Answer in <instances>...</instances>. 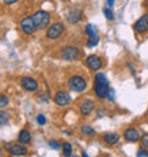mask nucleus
I'll return each mask as SVG.
<instances>
[{
  "label": "nucleus",
  "mask_w": 148,
  "mask_h": 157,
  "mask_svg": "<svg viewBox=\"0 0 148 157\" xmlns=\"http://www.w3.org/2000/svg\"><path fill=\"white\" fill-rule=\"evenodd\" d=\"M132 29H134L135 33H140V34L147 33L148 32V13L142 14V16L132 25Z\"/></svg>",
  "instance_id": "nucleus-10"
},
{
  "label": "nucleus",
  "mask_w": 148,
  "mask_h": 157,
  "mask_svg": "<svg viewBox=\"0 0 148 157\" xmlns=\"http://www.w3.org/2000/svg\"><path fill=\"white\" fill-rule=\"evenodd\" d=\"M83 19V10L81 9H73L68 12L67 14V21L70 23V25H76L78 21Z\"/></svg>",
  "instance_id": "nucleus-15"
},
{
  "label": "nucleus",
  "mask_w": 148,
  "mask_h": 157,
  "mask_svg": "<svg viewBox=\"0 0 148 157\" xmlns=\"http://www.w3.org/2000/svg\"><path fill=\"white\" fill-rule=\"evenodd\" d=\"M9 104V99L6 97V94H0V107L4 109Z\"/></svg>",
  "instance_id": "nucleus-22"
},
{
  "label": "nucleus",
  "mask_w": 148,
  "mask_h": 157,
  "mask_svg": "<svg viewBox=\"0 0 148 157\" xmlns=\"http://www.w3.org/2000/svg\"><path fill=\"white\" fill-rule=\"evenodd\" d=\"M64 32L63 23H53L46 29V39L47 40H57Z\"/></svg>",
  "instance_id": "nucleus-4"
},
{
  "label": "nucleus",
  "mask_w": 148,
  "mask_h": 157,
  "mask_svg": "<svg viewBox=\"0 0 148 157\" xmlns=\"http://www.w3.org/2000/svg\"><path fill=\"white\" fill-rule=\"evenodd\" d=\"M108 99L113 101L114 100V90H110V94H108Z\"/></svg>",
  "instance_id": "nucleus-29"
},
{
  "label": "nucleus",
  "mask_w": 148,
  "mask_h": 157,
  "mask_svg": "<svg viewBox=\"0 0 148 157\" xmlns=\"http://www.w3.org/2000/svg\"><path fill=\"white\" fill-rule=\"evenodd\" d=\"M31 17H33V21L37 30H44L50 26V14L46 10H39Z\"/></svg>",
  "instance_id": "nucleus-2"
},
{
  "label": "nucleus",
  "mask_w": 148,
  "mask_h": 157,
  "mask_svg": "<svg viewBox=\"0 0 148 157\" xmlns=\"http://www.w3.org/2000/svg\"><path fill=\"white\" fill-rule=\"evenodd\" d=\"M60 57L66 62H73V60H77L80 57V50L76 46H66L63 47L61 52H60Z\"/></svg>",
  "instance_id": "nucleus-5"
},
{
  "label": "nucleus",
  "mask_w": 148,
  "mask_h": 157,
  "mask_svg": "<svg viewBox=\"0 0 148 157\" xmlns=\"http://www.w3.org/2000/svg\"><path fill=\"white\" fill-rule=\"evenodd\" d=\"M93 90H94L95 96L98 99H108V94H110V82L108 78L105 77L104 73H97L94 77V86H93Z\"/></svg>",
  "instance_id": "nucleus-1"
},
{
  "label": "nucleus",
  "mask_w": 148,
  "mask_h": 157,
  "mask_svg": "<svg viewBox=\"0 0 148 157\" xmlns=\"http://www.w3.org/2000/svg\"><path fill=\"white\" fill-rule=\"evenodd\" d=\"M94 107H95L94 101H93L91 99H86V100H83L81 103H80L78 110H80V114H81L83 117H86V116H90L91 113H93Z\"/></svg>",
  "instance_id": "nucleus-11"
},
{
  "label": "nucleus",
  "mask_w": 148,
  "mask_h": 157,
  "mask_svg": "<svg viewBox=\"0 0 148 157\" xmlns=\"http://www.w3.org/2000/svg\"><path fill=\"white\" fill-rule=\"evenodd\" d=\"M86 64L87 67L93 71H98L103 67V59L97 56V54H90L86 57Z\"/></svg>",
  "instance_id": "nucleus-7"
},
{
  "label": "nucleus",
  "mask_w": 148,
  "mask_h": 157,
  "mask_svg": "<svg viewBox=\"0 0 148 157\" xmlns=\"http://www.w3.org/2000/svg\"><path fill=\"white\" fill-rule=\"evenodd\" d=\"M137 156L138 157H148V151L145 149H142V147H140V149H138V151H137Z\"/></svg>",
  "instance_id": "nucleus-24"
},
{
  "label": "nucleus",
  "mask_w": 148,
  "mask_h": 157,
  "mask_svg": "<svg viewBox=\"0 0 148 157\" xmlns=\"http://www.w3.org/2000/svg\"><path fill=\"white\" fill-rule=\"evenodd\" d=\"M20 29L21 32L24 34H33L34 32H36V25H34V21H33V17L31 16H27L24 17V19H21L20 20Z\"/></svg>",
  "instance_id": "nucleus-8"
},
{
  "label": "nucleus",
  "mask_w": 148,
  "mask_h": 157,
  "mask_svg": "<svg viewBox=\"0 0 148 157\" xmlns=\"http://www.w3.org/2000/svg\"><path fill=\"white\" fill-rule=\"evenodd\" d=\"M81 133L83 134H86V136H90V137H93V136H95V130L91 126H81Z\"/></svg>",
  "instance_id": "nucleus-18"
},
{
  "label": "nucleus",
  "mask_w": 148,
  "mask_h": 157,
  "mask_svg": "<svg viewBox=\"0 0 148 157\" xmlns=\"http://www.w3.org/2000/svg\"><path fill=\"white\" fill-rule=\"evenodd\" d=\"M67 86L71 91H77V93H81L87 89V80L83 76L74 75L71 76L68 80H67Z\"/></svg>",
  "instance_id": "nucleus-3"
},
{
  "label": "nucleus",
  "mask_w": 148,
  "mask_h": 157,
  "mask_svg": "<svg viewBox=\"0 0 148 157\" xmlns=\"http://www.w3.org/2000/svg\"><path fill=\"white\" fill-rule=\"evenodd\" d=\"M7 121H9V114L7 113H4V110H2V113H0V124L4 126Z\"/></svg>",
  "instance_id": "nucleus-21"
},
{
  "label": "nucleus",
  "mask_w": 148,
  "mask_h": 157,
  "mask_svg": "<svg viewBox=\"0 0 148 157\" xmlns=\"http://www.w3.org/2000/svg\"><path fill=\"white\" fill-rule=\"evenodd\" d=\"M7 151L10 156H24V154H27V147H26V144L19 143V144L9 146Z\"/></svg>",
  "instance_id": "nucleus-14"
},
{
  "label": "nucleus",
  "mask_w": 148,
  "mask_h": 157,
  "mask_svg": "<svg viewBox=\"0 0 148 157\" xmlns=\"http://www.w3.org/2000/svg\"><path fill=\"white\" fill-rule=\"evenodd\" d=\"M114 2H115V0H107V6H108V7H113Z\"/></svg>",
  "instance_id": "nucleus-30"
},
{
  "label": "nucleus",
  "mask_w": 148,
  "mask_h": 157,
  "mask_svg": "<svg viewBox=\"0 0 148 157\" xmlns=\"http://www.w3.org/2000/svg\"><path fill=\"white\" fill-rule=\"evenodd\" d=\"M123 137H124V140L128 141V143H137V141L141 140L140 133L137 132V128H134V127L125 128V132H124Z\"/></svg>",
  "instance_id": "nucleus-13"
},
{
  "label": "nucleus",
  "mask_w": 148,
  "mask_h": 157,
  "mask_svg": "<svg viewBox=\"0 0 148 157\" xmlns=\"http://www.w3.org/2000/svg\"><path fill=\"white\" fill-rule=\"evenodd\" d=\"M20 86L24 91H29V93H33L37 90L39 87V83L34 80L33 77H29V76H24V77L20 78Z\"/></svg>",
  "instance_id": "nucleus-9"
},
{
  "label": "nucleus",
  "mask_w": 148,
  "mask_h": 157,
  "mask_svg": "<svg viewBox=\"0 0 148 157\" xmlns=\"http://www.w3.org/2000/svg\"><path fill=\"white\" fill-rule=\"evenodd\" d=\"M141 143H142V146H144V147H147V149H148V133L142 134V137H141Z\"/></svg>",
  "instance_id": "nucleus-25"
},
{
  "label": "nucleus",
  "mask_w": 148,
  "mask_h": 157,
  "mask_svg": "<svg viewBox=\"0 0 148 157\" xmlns=\"http://www.w3.org/2000/svg\"><path fill=\"white\" fill-rule=\"evenodd\" d=\"M44 94H46V93H41V96H39V100H40V101H47V100H49Z\"/></svg>",
  "instance_id": "nucleus-27"
},
{
  "label": "nucleus",
  "mask_w": 148,
  "mask_h": 157,
  "mask_svg": "<svg viewBox=\"0 0 148 157\" xmlns=\"http://www.w3.org/2000/svg\"><path fill=\"white\" fill-rule=\"evenodd\" d=\"M17 141L21 143V144H30V141H31V134L29 133V130H21V132L19 133Z\"/></svg>",
  "instance_id": "nucleus-17"
},
{
  "label": "nucleus",
  "mask_w": 148,
  "mask_h": 157,
  "mask_svg": "<svg viewBox=\"0 0 148 157\" xmlns=\"http://www.w3.org/2000/svg\"><path fill=\"white\" fill-rule=\"evenodd\" d=\"M86 33L88 36V40H87V47H94V46L98 44L100 37L98 33H97V29H95L93 25H87L86 26Z\"/></svg>",
  "instance_id": "nucleus-6"
},
{
  "label": "nucleus",
  "mask_w": 148,
  "mask_h": 157,
  "mask_svg": "<svg viewBox=\"0 0 148 157\" xmlns=\"http://www.w3.org/2000/svg\"><path fill=\"white\" fill-rule=\"evenodd\" d=\"M104 16H105V19L107 20H113L114 19V14H113V10H111V7H105L104 9Z\"/></svg>",
  "instance_id": "nucleus-20"
},
{
  "label": "nucleus",
  "mask_w": 148,
  "mask_h": 157,
  "mask_svg": "<svg viewBox=\"0 0 148 157\" xmlns=\"http://www.w3.org/2000/svg\"><path fill=\"white\" fill-rule=\"evenodd\" d=\"M101 140H103L104 144L107 146H114L120 141V136L117 133H104L101 136Z\"/></svg>",
  "instance_id": "nucleus-16"
},
{
  "label": "nucleus",
  "mask_w": 148,
  "mask_h": 157,
  "mask_svg": "<svg viewBox=\"0 0 148 157\" xmlns=\"http://www.w3.org/2000/svg\"><path fill=\"white\" fill-rule=\"evenodd\" d=\"M61 150H63V154L66 157H70L71 154H73V147H71L70 143H63Z\"/></svg>",
  "instance_id": "nucleus-19"
},
{
  "label": "nucleus",
  "mask_w": 148,
  "mask_h": 157,
  "mask_svg": "<svg viewBox=\"0 0 148 157\" xmlns=\"http://www.w3.org/2000/svg\"><path fill=\"white\" fill-rule=\"evenodd\" d=\"M37 123L40 124V126L46 124V117L43 116V114H39V116H37Z\"/></svg>",
  "instance_id": "nucleus-26"
},
{
  "label": "nucleus",
  "mask_w": 148,
  "mask_h": 157,
  "mask_svg": "<svg viewBox=\"0 0 148 157\" xmlns=\"http://www.w3.org/2000/svg\"><path fill=\"white\" fill-rule=\"evenodd\" d=\"M71 101V97L70 94L67 93V91H57L56 94H54V103L57 104V106H60V107H64V106H67V104Z\"/></svg>",
  "instance_id": "nucleus-12"
},
{
  "label": "nucleus",
  "mask_w": 148,
  "mask_h": 157,
  "mask_svg": "<svg viewBox=\"0 0 148 157\" xmlns=\"http://www.w3.org/2000/svg\"><path fill=\"white\" fill-rule=\"evenodd\" d=\"M49 146L51 147V149H56V150H60V149H61V146L58 144L56 140H50L49 141Z\"/></svg>",
  "instance_id": "nucleus-23"
},
{
  "label": "nucleus",
  "mask_w": 148,
  "mask_h": 157,
  "mask_svg": "<svg viewBox=\"0 0 148 157\" xmlns=\"http://www.w3.org/2000/svg\"><path fill=\"white\" fill-rule=\"evenodd\" d=\"M3 2H4L6 4H14V3H17L19 0H3Z\"/></svg>",
  "instance_id": "nucleus-28"
}]
</instances>
